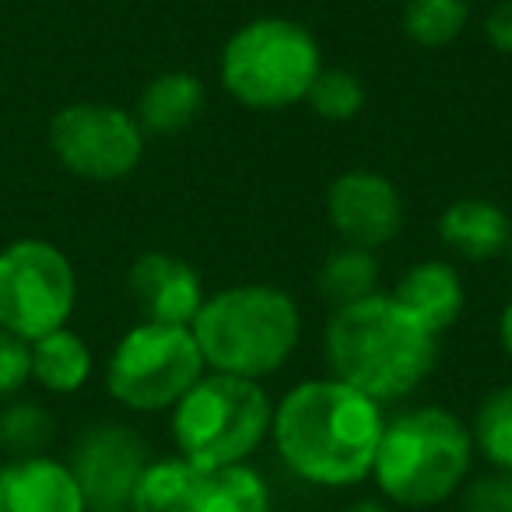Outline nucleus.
<instances>
[{"label": "nucleus", "instance_id": "obj_2", "mask_svg": "<svg viewBox=\"0 0 512 512\" xmlns=\"http://www.w3.org/2000/svg\"><path fill=\"white\" fill-rule=\"evenodd\" d=\"M439 337L428 334L390 295L337 306L327 323V362L341 383L376 404L414 393L435 369Z\"/></svg>", "mask_w": 512, "mask_h": 512}, {"label": "nucleus", "instance_id": "obj_9", "mask_svg": "<svg viewBox=\"0 0 512 512\" xmlns=\"http://www.w3.org/2000/svg\"><path fill=\"white\" fill-rule=\"evenodd\" d=\"M144 130L134 113L106 102H74L50 123V148L67 172L92 183H116L144 158Z\"/></svg>", "mask_w": 512, "mask_h": 512}, {"label": "nucleus", "instance_id": "obj_21", "mask_svg": "<svg viewBox=\"0 0 512 512\" xmlns=\"http://www.w3.org/2000/svg\"><path fill=\"white\" fill-rule=\"evenodd\" d=\"M57 421L36 400H4L0 407V449L11 456H39L50 449Z\"/></svg>", "mask_w": 512, "mask_h": 512}, {"label": "nucleus", "instance_id": "obj_26", "mask_svg": "<svg viewBox=\"0 0 512 512\" xmlns=\"http://www.w3.org/2000/svg\"><path fill=\"white\" fill-rule=\"evenodd\" d=\"M32 379V351L29 341L0 330V404L25 390Z\"/></svg>", "mask_w": 512, "mask_h": 512}, {"label": "nucleus", "instance_id": "obj_24", "mask_svg": "<svg viewBox=\"0 0 512 512\" xmlns=\"http://www.w3.org/2000/svg\"><path fill=\"white\" fill-rule=\"evenodd\" d=\"M306 102L320 120L348 123L365 109V85L351 71L323 67V71L316 74L313 88L306 92Z\"/></svg>", "mask_w": 512, "mask_h": 512}, {"label": "nucleus", "instance_id": "obj_6", "mask_svg": "<svg viewBox=\"0 0 512 512\" xmlns=\"http://www.w3.org/2000/svg\"><path fill=\"white\" fill-rule=\"evenodd\" d=\"M320 71V43L292 18L246 22L221 50V85L249 109H288L306 102Z\"/></svg>", "mask_w": 512, "mask_h": 512}, {"label": "nucleus", "instance_id": "obj_3", "mask_svg": "<svg viewBox=\"0 0 512 512\" xmlns=\"http://www.w3.org/2000/svg\"><path fill=\"white\" fill-rule=\"evenodd\" d=\"M190 330L207 369L260 383L299 348L302 313L274 285H235L204 299Z\"/></svg>", "mask_w": 512, "mask_h": 512}, {"label": "nucleus", "instance_id": "obj_27", "mask_svg": "<svg viewBox=\"0 0 512 512\" xmlns=\"http://www.w3.org/2000/svg\"><path fill=\"white\" fill-rule=\"evenodd\" d=\"M484 36L491 39L498 53H509L512 57V0H502L488 11L484 18Z\"/></svg>", "mask_w": 512, "mask_h": 512}, {"label": "nucleus", "instance_id": "obj_12", "mask_svg": "<svg viewBox=\"0 0 512 512\" xmlns=\"http://www.w3.org/2000/svg\"><path fill=\"white\" fill-rule=\"evenodd\" d=\"M130 295L144 309V320L190 327L204 306V285L186 260L172 253H144L130 267Z\"/></svg>", "mask_w": 512, "mask_h": 512}, {"label": "nucleus", "instance_id": "obj_13", "mask_svg": "<svg viewBox=\"0 0 512 512\" xmlns=\"http://www.w3.org/2000/svg\"><path fill=\"white\" fill-rule=\"evenodd\" d=\"M0 512H88L71 467L53 456H11L0 463Z\"/></svg>", "mask_w": 512, "mask_h": 512}, {"label": "nucleus", "instance_id": "obj_7", "mask_svg": "<svg viewBox=\"0 0 512 512\" xmlns=\"http://www.w3.org/2000/svg\"><path fill=\"white\" fill-rule=\"evenodd\" d=\"M204 355L190 327L137 323L116 341L106 365V390L137 414L169 411L204 376Z\"/></svg>", "mask_w": 512, "mask_h": 512}, {"label": "nucleus", "instance_id": "obj_11", "mask_svg": "<svg viewBox=\"0 0 512 512\" xmlns=\"http://www.w3.org/2000/svg\"><path fill=\"white\" fill-rule=\"evenodd\" d=\"M327 214L344 242L379 249L404 225V200L383 172L351 169L330 183Z\"/></svg>", "mask_w": 512, "mask_h": 512}, {"label": "nucleus", "instance_id": "obj_8", "mask_svg": "<svg viewBox=\"0 0 512 512\" xmlns=\"http://www.w3.org/2000/svg\"><path fill=\"white\" fill-rule=\"evenodd\" d=\"M78 302V274L64 249L46 239H18L0 249V330L39 341L67 327Z\"/></svg>", "mask_w": 512, "mask_h": 512}, {"label": "nucleus", "instance_id": "obj_10", "mask_svg": "<svg viewBox=\"0 0 512 512\" xmlns=\"http://www.w3.org/2000/svg\"><path fill=\"white\" fill-rule=\"evenodd\" d=\"M67 467L88 512H127L137 477L148 467V446L123 421H99L74 442Z\"/></svg>", "mask_w": 512, "mask_h": 512}, {"label": "nucleus", "instance_id": "obj_25", "mask_svg": "<svg viewBox=\"0 0 512 512\" xmlns=\"http://www.w3.org/2000/svg\"><path fill=\"white\" fill-rule=\"evenodd\" d=\"M460 512H512V474L491 470L460 491Z\"/></svg>", "mask_w": 512, "mask_h": 512}, {"label": "nucleus", "instance_id": "obj_14", "mask_svg": "<svg viewBox=\"0 0 512 512\" xmlns=\"http://www.w3.org/2000/svg\"><path fill=\"white\" fill-rule=\"evenodd\" d=\"M390 299L411 313L428 334H446L463 313V281L446 260H421L393 285Z\"/></svg>", "mask_w": 512, "mask_h": 512}, {"label": "nucleus", "instance_id": "obj_18", "mask_svg": "<svg viewBox=\"0 0 512 512\" xmlns=\"http://www.w3.org/2000/svg\"><path fill=\"white\" fill-rule=\"evenodd\" d=\"M32 351V379L50 393H78L92 376V351L85 337L60 327L53 334L29 344Z\"/></svg>", "mask_w": 512, "mask_h": 512}, {"label": "nucleus", "instance_id": "obj_22", "mask_svg": "<svg viewBox=\"0 0 512 512\" xmlns=\"http://www.w3.org/2000/svg\"><path fill=\"white\" fill-rule=\"evenodd\" d=\"M470 439L491 467L512 474V386H498L481 400Z\"/></svg>", "mask_w": 512, "mask_h": 512}, {"label": "nucleus", "instance_id": "obj_19", "mask_svg": "<svg viewBox=\"0 0 512 512\" xmlns=\"http://www.w3.org/2000/svg\"><path fill=\"white\" fill-rule=\"evenodd\" d=\"M190 512H271V488L249 463L207 470Z\"/></svg>", "mask_w": 512, "mask_h": 512}, {"label": "nucleus", "instance_id": "obj_29", "mask_svg": "<svg viewBox=\"0 0 512 512\" xmlns=\"http://www.w3.org/2000/svg\"><path fill=\"white\" fill-rule=\"evenodd\" d=\"M348 512H393V509H386V505L376 502V498H362V502L348 505Z\"/></svg>", "mask_w": 512, "mask_h": 512}, {"label": "nucleus", "instance_id": "obj_5", "mask_svg": "<svg viewBox=\"0 0 512 512\" xmlns=\"http://www.w3.org/2000/svg\"><path fill=\"white\" fill-rule=\"evenodd\" d=\"M274 407L253 379L204 372L172 407V439L179 456L207 470L246 463L271 435Z\"/></svg>", "mask_w": 512, "mask_h": 512}, {"label": "nucleus", "instance_id": "obj_20", "mask_svg": "<svg viewBox=\"0 0 512 512\" xmlns=\"http://www.w3.org/2000/svg\"><path fill=\"white\" fill-rule=\"evenodd\" d=\"M376 281H379L376 253L362 246H351V242L337 246L334 253L323 260L320 274H316V288H320V295L334 309L376 295Z\"/></svg>", "mask_w": 512, "mask_h": 512}, {"label": "nucleus", "instance_id": "obj_15", "mask_svg": "<svg viewBox=\"0 0 512 512\" xmlns=\"http://www.w3.org/2000/svg\"><path fill=\"white\" fill-rule=\"evenodd\" d=\"M439 239L449 253L460 260L481 264V260H495L498 253L509 249L512 239V221L498 204L484 197H460L442 211L439 218Z\"/></svg>", "mask_w": 512, "mask_h": 512}, {"label": "nucleus", "instance_id": "obj_23", "mask_svg": "<svg viewBox=\"0 0 512 512\" xmlns=\"http://www.w3.org/2000/svg\"><path fill=\"white\" fill-rule=\"evenodd\" d=\"M467 25V0H407L404 32L418 46H449Z\"/></svg>", "mask_w": 512, "mask_h": 512}, {"label": "nucleus", "instance_id": "obj_28", "mask_svg": "<svg viewBox=\"0 0 512 512\" xmlns=\"http://www.w3.org/2000/svg\"><path fill=\"white\" fill-rule=\"evenodd\" d=\"M498 341H502V351L512 362V302L502 309V316H498Z\"/></svg>", "mask_w": 512, "mask_h": 512}, {"label": "nucleus", "instance_id": "obj_16", "mask_svg": "<svg viewBox=\"0 0 512 512\" xmlns=\"http://www.w3.org/2000/svg\"><path fill=\"white\" fill-rule=\"evenodd\" d=\"M207 102V88L197 74L186 71H169L158 74L144 85L141 99H137V123L144 134L169 137L186 130L200 116Z\"/></svg>", "mask_w": 512, "mask_h": 512}, {"label": "nucleus", "instance_id": "obj_17", "mask_svg": "<svg viewBox=\"0 0 512 512\" xmlns=\"http://www.w3.org/2000/svg\"><path fill=\"white\" fill-rule=\"evenodd\" d=\"M204 470L186 456H158L148 460L130 495L127 512H190L197 502Z\"/></svg>", "mask_w": 512, "mask_h": 512}, {"label": "nucleus", "instance_id": "obj_30", "mask_svg": "<svg viewBox=\"0 0 512 512\" xmlns=\"http://www.w3.org/2000/svg\"><path fill=\"white\" fill-rule=\"evenodd\" d=\"M505 253H509V260H512V239H509V249H505Z\"/></svg>", "mask_w": 512, "mask_h": 512}, {"label": "nucleus", "instance_id": "obj_4", "mask_svg": "<svg viewBox=\"0 0 512 512\" xmlns=\"http://www.w3.org/2000/svg\"><path fill=\"white\" fill-rule=\"evenodd\" d=\"M470 456L474 439L456 414L446 407H414L383 425L372 474L390 502L425 509L456 495Z\"/></svg>", "mask_w": 512, "mask_h": 512}, {"label": "nucleus", "instance_id": "obj_1", "mask_svg": "<svg viewBox=\"0 0 512 512\" xmlns=\"http://www.w3.org/2000/svg\"><path fill=\"white\" fill-rule=\"evenodd\" d=\"M383 425L376 400L330 376L292 386L274 407L271 435L295 477L348 488L372 474Z\"/></svg>", "mask_w": 512, "mask_h": 512}]
</instances>
